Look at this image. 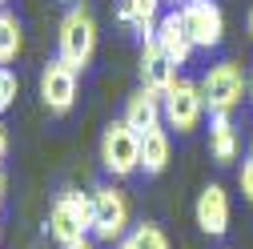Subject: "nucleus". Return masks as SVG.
<instances>
[{
	"instance_id": "nucleus-1",
	"label": "nucleus",
	"mask_w": 253,
	"mask_h": 249,
	"mask_svg": "<svg viewBox=\"0 0 253 249\" xmlns=\"http://www.w3.org/2000/svg\"><path fill=\"white\" fill-rule=\"evenodd\" d=\"M92 52H97V20L84 4H69V12L60 16V28H56V56L73 65L77 73H84L92 65Z\"/></svg>"
},
{
	"instance_id": "nucleus-2",
	"label": "nucleus",
	"mask_w": 253,
	"mask_h": 249,
	"mask_svg": "<svg viewBox=\"0 0 253 249\" xmlns=\"http://www.w3.org/2000/svg\"><path fill=\"white\" fill-rule=\"evenodd\" d=\"M201 97H205V113H233L241 105V97H249V73L237 60H217L209 65V73L197 81Z\"/></svg>"
},
{
	"instance_id": "nucleus-3",
	"label": "nucleus",
	"mask_w": 253,
	"mask_h": 249,
	"mask_svg": "<svg viewBox=\"0 0 253 249\" xmlns=\"http://www.w3.org/2000/svg\"><path fill=\"white\" fill-rule=\"evenodd\" d=\"M48 233L56 245H77L92 233V193H60L48 209Z\"/></svg>"
},
{
	"instance_id": "nucleus-4",
	"label": "nucleus",
	"mask_w": 253,
	"mask_h": 249,
	"mask_svg": "<svg viewBox=\"0 0 253 249\" xmlns=\"http://www.w3.org/2000/svg\"><path fill=\"white\" fill-rule=\"evenodd\" d=\"M101 165L109 177H133L141 173V133L121 121H113L101 133Z\"/></svg>"
},
{
	"instance_id": "nucleus-5",
	"label": "nucleus",
	"mask_w": 253,
	"mask_h": 249,
	"mask_svg": "<svg viewBox=\"0 0 253 249\" xmlns=\"http://www.w3.org/2000/svg\"><path fill=\"white\" fill-rule=\"evenodd\" d=\"M161 105H165V124L177 129V133H193L197 124H201V117H205L201 84L197 81H185V77H177L169 84V92L161 97Z\"/></svg>"
},
{
	"instance_id": "nucleus-6",
	"label": "nucleus",
	"mask_w": 253,
	"mask_h": 249,
	"mask_svg": "<svg viewBox=\"0 0 253 249\" xmlns=\"http://www.w3.org/2000/svg\"><path fill=\"white\" fill-rule=\"evenodd\" d=\"M129 229V201L117 185H97L92 189V233L97 241H125Z\"/></svg>"
},
{
	"instance_id": "nucleus-7",
	"label": "nucleus",
	"mask_w": 253,
	"mask_h": 249,
	"mask_svg": "<svg viewBox=\"0 0 253 249\" xmlns=\"http://www.w3.org/2000/svg\"><path fill=\"white\" fill-rule=\"evenodd\" d=\"M181 20H185V33L193 41V48H217L225 41V12L213 0H185Z\"/></svg>"
},
{
	"instance_id": "nucleus-8",
	"label": "nucleus",
	"mask_w": 253,
	"mask_h": 249,
	"mask_svg": "<svg viewBox=\"0 0 253 249\" xmlns=\"http://www.w3.org/2000/svg\"><path fill=\"white\" fill-rule=\"evenodd\" d=\"M77 77L81 73L73 65H65L60 56L44 65V73H41V101H44V109L52 117H65L77 105Z\"/></svg>"
},
{
	"instance_id": "nucleus-9",
	"label": "nucleus",
	"mask_w": 253,
	"mask_h": 249,
	"mask_svg": "<svg viewBox=\"0 0 253 249\" xmlns=\"http://www.w3.org/2000/svg\"><path fill=\"white\" fill-rule=\"evenodd\" d=\"M193 217H197V229H201L205 237H221V233L229 229V193L221 189L217 181L205 185V189L197 193V209H193Z\"/></svg>"
},
{
	"instance_id": "nucleus-10",
	"label": "nucleus",
	"mask_w": 253,
	"mask_h": 249,
	"mask_svg": "<svg viewBox=\"0 0 253 249\" xmlns=\"http://www.w3.org/2000/svg\"><path fill=\"white\" fill-rule=\"evenodd\" d=\"M141 88H149V92H169V84L177 81V65L165 56V48L157 44V41H145L141 44Z\"/></svg>"
},
{
	"instance_id": "nucleus-11",
	"label": "nucleus",
	"mask_w": 253,
	"mask_h": 249,
	"mask_svg": "<svg viewBox=\"0 0 253 249\" xmlns=\"http://www.w3.org/2000/svg\"><path fill=\"white\" fill-rule=\"evenodd\" d=\"M125 124L137 129L141 137L149 129H161L165 124V105H161V92H149V88H137L129 101H125Z\"/></svg>"
},
{
	"instance_id": "nucleus-12",
	"label": "nucleus",
	"mask_w": 253,
	"mask_h": 249,
	"mask_svg": "<svg viewBox=\"0 0 253 249\" xmlns=\"http://www.w3.org/2000/svg\"><path fill=\"white\" fill-rule=\"evenodd\" d=\"M153 41L165 48V56L173 60L177 69L185 65L189 56H193V41H189V33H185L181 8H173V12H165V16H161V24H157V37H153Z\"/></svg>"
},
{
	"instance_id": "nucleus-13",
	"label": "nucleus",
	"mask_w": 253,
	"mask_h": 249,
	"mask_svg": "<svg viewBox=\"0 0 253 249\" xmlns=\"http://www.w3.org/2000/svg\"><path fill=\"white\" fill-rule=\"evenodd\" d=\"M161 4H165V0H121L117 20L129 24L141 41H153L157 37V24H161Z\"/></svg>"
},
{
	"instance_id": "nucleus-14",
	"label": "nucleus",
	"mask_w": 253,
	"mask_h": 249,
	"mask_svg": "<svg viewBox=\"0 0 253 249\" xmlns=\"http://www.w3.org/2000/svg\"><path fill=\"white\" fill-rule=\"evenodd\" d=\"M169 153H173L169 129H149V133L141 137V173H145V177L165 173V165H169Z\"/></svg>"
},
{
	"instance_id": "nucleus-15",
	"label": "nucleus",
	"mask_w": 253,
	"mask_h": 249,
	"mask_svg": "<svg viewBox=\"0 0 253 249\" xmlns=\"http://www.w3.org/2000/svg\"><path fill=\"white\" fill-rule=\"evenodd\" d=\"M209 153L217 165H233L237 161V129L229 113H213V124H209Z\"/></svg>"
},
{
	"instance_id": "nucleus-16",
	"label": "nucleus",
	"mask_w": 253,
	"mask_h": 249,
	"mask_svg": "<svg viewBox=\"0 0 253 249\" xmlns=\"http://www.w3.org/2000/svg\"><path fill=\"white\" fill-rule=\"evenodd\" d=\"M24 48V28L20 20L8 12V8H0V65H12V60L20 56Z\"/></svg>"
},
{
	"instance_id": "nucleus-17",
	"label": "nucleus",
	"mask_w": 253,
	"mask_h": 249,
	"mask_svg": "<svg viewBox=\"0 0 253 249\" xmlns=\"http://www.w3.org/2000/svg\"><path fill=\"white\" fill-rule=\"evenodd\" d=\"M129 237L137 241V249H169V237L157 229V225H149V221L133 225V233H129Z\"/></svg>"
},
{
	"instance_id": "nucleus-18",
	"label": "nucleus",
	"mask_w": 253,
	"mask_h": 249,
	"mask_svg": "<svg viewBox=\"0 0 253 249\" xmlns=\"http://www.w3.org/2000/svg\"><path fill=\"white\" fill-rule=\"evenodd\" d=\"M16 92H20V81L8 65H0V113H8L12 101H16Z\"/></svg>"
},
{
	"instance_id": "nucleus-19",
	"label": "nucleus",
	"mask_w": 253,
	"mask_h": 249,
	"mask_svg": "<svg viewBox=\"0 0 253 249\" xmlns=\"http://www.w3.org/2000/svg\"><path fill=\"white\" fill-rule=\"evenodd\" d=\"M237 185H241V197L253 205V153L241 161V173H237Z\"/></svg>"
},
{
	"instance_id": "nucleus-20",
	"label": "nucleus",
	"mask_w": 253,
	"mask_h": 249,
	"mask_svg": "<svg viewBox=\"0 0 253 249\" xmlns=\"http://www.w3.org/2000/svg\"><path fill=\"white\" fill-rule=\"evenodd\" d=\"M8 157V133H4V124H0V161Z\"/></svg>"
},
{
	"instance_id": "nucleus-21",
	"label": "nucleus",
	"mask_w": 253,
	"mask_h": 249,
	"mask_svg": "<svg viewBox=\"0 0 253 249\" xmlns=\"http://www.w3.org/2000/svg\"><path fill=\"white\" fill-rule=\"evenodd\" d=\"M117 249H137V241H133V237H125V241H117Z\"/></svg>"
},
{
	"instance_id": "nucleus-22",
	"label": "nucleus",
	"mask_w": 253,
	"mask_h": 249,
	"mask_svg": "<svg viewBox=\"0 0 253 249\" xmlns=\"http://www.w3.org/2000/svg\"><path fill=\"white\" fill-rule=\"evenodd\" d=\"M69 249H97V245H92V241L84 237V241H77V245H69Z\"/></svg>"
},
{
	"instance_id": "nucleus-23",
	"label": "nucleus",
	"mask_w": 253,
	"mask_h": 249,
	"mask_svg": "<svg viewBox=\"0 0 253 249\" xmlns=\"http://www.w3.org/2000/svg\"><path fill=\"white\" fill-rule=\"evenodd\" d=\"M249 101H253V69H249Z\"/></svg>"
},
{
	"instance_id": "nucleus-24",
	"label": "nucleus",
	"mask_w": 253,
	"mask_h": 249,
	"mask_svg": "<svg viewBox=\"0 0 253 249\" xmlns=\"http://www.w3.org/2000/svg\"><path fill=\"white\" fill-rule=\"evenodd\" d=\"M249 37H253V8H249Z\"/></svg>"
},
{
	"instance_id": "nucleus-25",
	"label": "nucleus",
	"mask_w": 253,
	"mask_h": 249,
	"mask_svg": "<svg viewBox=\"0 0 253 249\" xmlns=\"http://www.w3.org/2000/svg\"><path fill=\"white\" fill-rule=\"evenodd\" d=\"M0 197H4V173H0Z\"/></svg>"
},
{
	"instance_id": "nucleus-26",
	"label": "nucleus",
	"mask_w": 253,
	"mask_h": 249,
	"mask_svg": "<svg viewBox=\"0 0 253 249\" xmlns=\"http://www.w3.org/2000/svg\"><path fill=\"white\" fill-rule=\"evenodd\" d=\"M165 4H177V8H181V4H185V0H165Z\"/></svg>"
},
{
	"instance_id": "nucleus-27",
	"label": "nucleus",
	"mask_w": 253,
	"mask_h": 249,
	"mask_svg": "<svg viewBox=\"0 0 253 249\" xmlns=\"http://www.w3.org/2000/svg\"><path fill=\"white\" fill-rule=\"evenodd\" d=\"M4 4H8V0H0V8H4Z\"/></svg>"
},
{
	"instance_id": "nucleus-28",
	"label": "nucleus",
	"mask_w": 253,
	"mask_h": 249,
	"mask_svg": "<svg viewBox=\"0 0 253 249\" xmlns=\"http://www.w3.org/2000/svg\"><path fill=\"white\" fill-rule=\"evenodd\" d=\"M249 153H253V141H249Z\"/></svg>"
},
{
	"instance_id": "nucleus-29",
	"label": "nucleus",
	"mask_w": 253,
	"mask_h": 249,
	"mask_svg": "<svg viewBox=\"0 0 253 249\" xmlns=\"http://www.w3.org/2000/svg\"><path fill=\"white\" fill-rule=\"evenodd\" d=\"M65 4H73V0H65Z\"/></svg>"
}]
</instances>
